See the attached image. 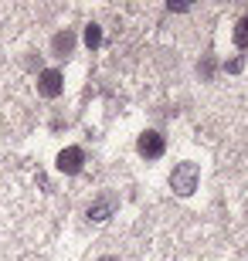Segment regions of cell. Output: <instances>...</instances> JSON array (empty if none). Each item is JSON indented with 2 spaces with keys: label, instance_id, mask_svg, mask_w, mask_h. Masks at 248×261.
Listing matches in <instances>:
<instances>
[{
  "label": "cell",
  "instance_id": "cell-1",
  "mask_svg": "<svg viewBox=\"0 0 248 261\" xmlns=\"http://www.w3.org/2000/svg\"><path fill=\"white\" fill-rule=\"evenodd\" d=\"M197 180H200V170L197 163H177L170 173V190L177 197H191L197 190Z\"/></svg>",
  "mask_w": 248,
  "mask_h": 261
},
{
  "label": "cell",
  "instance_id": "cell-2",
  "mask_svg": "<svg viewBox=\"0 0 248 261\" xmlns=\"http://www.w3.org/2000/svg\"><path fill=\"white\" fill-rule=\"evenodd\" d=\"M119 211V197L112 194V190H102V194L96 197V200L88 203V211H85V217L92 224H102V221H109L112 214Z\"/></svg>",
  "mask_w": 248,
  "mask_h": 261
},
{
  "label": "cell",
  "instance_id": "cell-3",
  "mask_svg": "<svg viewBox=\"0 0 248 261\" xmlns=\"http://www.w3.org/2000/svg\"><path fill=\"white\" fill-rule=\"evenodd\" d=\"M163 149H167V139H163V133H156V129H146V133H140V139H136V153L143 156V160H160Z\"/></svg>",
  "mask_w": 248,
  "mask_h": 261
},
{
  "label": "cell",
  "instance_id": "cell-4",
  "mask_svg": "<svg viewBox=\"0 0 248 261\" xmlns=\"http://www.w3.org/2000/svg\"><path fill=\"white\" fill-rule=\"evenodd\" d=\"M55 166H58V173H68V176L82 173V166H85V149H82V146H68V149H61L58 160H55Z\"/></svg>",
  "mask_w": 248,
  "mask_h": 261
},
{
  "label": "cell",
  "instance_id": "cell-5",
  "mask_svg": "<svg viewBox=\"0 0 248 261\" xmlns=\"http://www.w3.org/2000/svg\"><path fill=\"white\" fill-rule=\"evenodd\" d=\"M38 92L44 98H58L61 92H65V75L58 71V68H44L38 75Z\"/></svg>",
  "mask_w": 248,
  "mask_h": 261
},
{
  "label": "cell",
  "instance_id": "cell-6",
  "mask_svg": "<svg viewBox=\"0 0 248 261\" xmlns=\"http://www.w3.org/2000/svg\"><path fill=\"white\" fill-rule=\"evenodd\" d=\"M72 48H75V34H72V31H58L55 38H51V51H55V55H61V58H65V55H72Z\"/></svg>",
  "mask_w": 248,
  "mask_h": 261
},
{
  "label": "cell",
  "instance_id": "cell-7",
  "mask_svg": "<svg viewBox=\"0 0 248 261\" xmlns=\"http://www.w3.org/2000/svg\"><path fill=\"white\" fill-rule=\"evenodd\" d=\"M235 48L248 51V17H241L238 24H235Z\"/></svg>",
  "mask_w": 248,
  "mask_h": 261
},
{
  "label": "cell",
  "instance_id": "cell-8",
  "mask_svg": "<svg viewBox=\"0 0 248 261\" xmlns=\"http://www.w3.org/2000/svg\"><path fill=\"white\" fill-rule=\"evenodd\" d=\"M85 44L88 48H99L102 44V28L99 24H85Z\"/></svg>",
  "mask_w": 248,
  "mask_h": 261
},
{
  "label": "cell",
  "instance_id": "cell-9",
  "mask_svg": "<svg viewBox=\"0 0 248 261\" xmlns=\"http://www.w3.org/2000/svg\"><path fill=\"white\" fill-rule=\"evenodd\" d=\"M224 71H231V75H235V71H241V58H231V61H224Z\"/></svg>",
  "mask_w": 248,
  "mask_h": 261
},
{
  "label": "cell",
  "instance_id": "cell-10",
  "mask_svg": "<svg viewBox=\"0 0 248 261\" xmlns=\"http://www.w3.org/2000/svg\"><path fill=\"white\" fill-rule=\"evenodd\" d=\"M167 10H177V14H184V10H187V4H173V0H170V4H167Z\"/></svg>",
  "mask_w": 248,
  "mask_h": 261
},
{
  "label": "cell",
  "instance_id": "cell-11",
  "mask_svg": "<svg viewBox=\"0 0 248 261\" xmlns=\"http://www.w3.org/2000/svg\"><path fill=\"white\" fill-rule=\"evenodd\" d=\"M99 261H119V258H116V254H105V258H99Z\"/></svg>",
  "mask_w": 248,
  "mask_h": 261
}]
</instances>
